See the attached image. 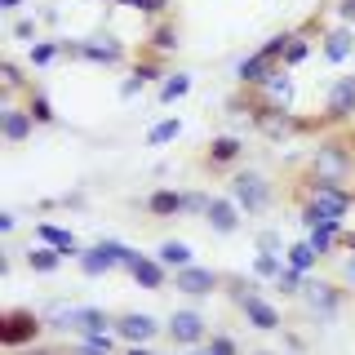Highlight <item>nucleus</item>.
<instances>
[{"mask_svg": "<svg viewBox=\"0 0 355 355\" xmlns=\"http://www.w3.org/2000/svg\"><path fill=\"white\" fill-rule=\"evenodd\" d=\"M302 173L311 178H333V182H355V138L347 129H324L320 142L306 151Z\"/></svg>", "mask_w": 355, "mask_h": 355, "instance_id": "nucleus-1", "label": "nucleus"}, {"mask_svg": "<svg viewBox=\"0 0 355 355\" xmlns=\"http://www.w3.org/2000/svg\"><path fill=\"white\" fill-rule=\"evenodd\" d=\"M222 293L236 302V311L244 315V324H249V329H258V333H284V311L262 293L253 275H227Z\"/></svg>", "mask_w": 355, "mask_h": 355, "instance_id": "nucleus-2", "label": "nucleus"}, {"mask_svg": "<svg viewBox=\"0 0 355 355\" xmlns=\"http://www.w3.org/2000/svg\"><path fill=\"white\" fill-rule=\"evenodd\" d=\"M249 129L258 133V138L275 142V147H284V142L293 138H306V133H324L320 129V116H297V111H284V107H266L258 98L249 94Z\"/></svg>", "mask_w": 355, "mask_h": 355, "instance_id": "nucleus-3", "label": "nucleus"}, {"mask_svg": "<svg viewBox=\"0 0 355 355\" xmlns=\"http://www.w3.org/2000/svg\"><path fill=\"white\" fill-rule=\"evenodd\" d=\"M227 196L244 209V218H262L266 209L275 205V196H280V191H275V182L262 169H236V173H231V182H227Z\"/></svg>", "mask_w": 355, "mask_h": 355, "instance_id": "nucleus-4", "label": "nucleus"}, {"mask_svg": "<svg viewBox=\"0 0 355 355\" xmlns=\"http://www.w3.org/2000/svg\"><path fill=\"white\" fill-rule=\"evenodd\" d=\"M62 62H89V67H125L129 44L120 36H85V40H62Z\"/></svg>", "mask_w": 355, "mask_h": 355, "instance_id": "nucleus-5", "label": "nucleus"}, {"mask_svg": "<svg viewBox=\"0 0 355 355\" xmlns=\"http://www.w3.org/2000/svg\"><path fill=\"white\" fill-rule=\"evenodd\" d=\"M44 311H31V306H5L0 311V347L5 351H22L31 342L44 338Z\"/></svg>", "mask_w": 355, "mask_h": 355, "instance_id": "nucleus-6", "label": "nucleus"}, {"mask_svg": "<svg viewBox=\"0 0 355 355\" xmlns=\"http://www.w3.org/2000/svg\"><path fill=\"white\" fill-rule=\"evenodd\" d=\"M311 315L320 320V324H333V320L347 311V302H351V288L342 284V280H320V275H311L306 280V288H302V297H297Z\"/></svg>", "mask_w": 355, "mask_h": 355, "instance_id": "nucleus-7", "label": "nucleus"}, {"mask_svg": "<svg viewBox=\"0 0 355 355\" xmlns=\"http://www.w3.org/2000/svg\"><path fill=\"white\" fill-rule=\"evenodd\" d=\"M133 253L125 240H111L103 236L98 244H85V253L76 258V266H80V275H89V280H98V275H111V271H125V266L133 262Z\"/></svg>", "mask_w": 355, "mask_h": 355, "instance_id": "nucleus-8", "label": "nucleus"}, {"mask_svg": "<svg viewBox=\"0 0 355 355\" xmlns=\"http://www.w3.org/2000/svg\"><path fill=\"white\" fill-rule=\"evenodd\" d=\"M164 333H169L173 351H182V347H205L209 333H214V324H209V315L200 306H178L173 315L164 320Z\"/></svg>", "mask_w": 355, "mask_h": 355, "instance_id": "nucleus-9", "label": "nucleus"}, {"mask_svg": "<svg viewBox=\"0 0 355 355\" xmlns=\"http://www.w3.org/2000/svg\"><path fill=\"white\" fill-rule=\"evenodd\" d=\"M355 125V76H338L320 107V129H347Z\"/></svg>", "mask_w": 355, "mask_h": 355, "instance_id": "nucleus-10", "label": "nucleus"}, {"mask_svg": "<svg viewBox=\"0 0 355 355\" xmlns=\"http://www.w3.org/2000/svg\"><path fill=\"white\" fill-rule=\"evenodd\" d=\"M222 284H227V271H214V266H200V262L173 271V288L182 297H214L222 293Z\"/></svg>", "mask_w": 355, "mask_h": 355, "instance_id": "nucleus-11", "label": "nucleus"}, {"mask_svg": "<svg viewBox=\"0 0 355 355\" xmlns=\"http://www.w3.org/2000/svg\"><path fill=\"white\" fill-rule=\"evenodd\" d=\"M244 138L240 133H218V138H209V147L205 155H200V164H205L209 173H236L240 169V160H244Z\"/></svg>", "mask_w": 355, "mask_h": 355, "instance_id": "nucleus-12", "label": "nucleus"}, {"mask_svg": "<svg viewBox=\"0 0 355 355\" xmlns=\"http://www.w3.org/2000/svg\"><path fill=\"white\" fill-rule=\"evenodd\" d=\"M111 329H116V338L125 342V347H138V342H155V338L164 333V324L151 315V311H120Z\"/></svg>", "mask_w": 355, "mask_h": 355, "instance_id": "nucleus-13", "label": "nucleus"}, {"mask_svg": "<svg viewBox=\"0 0 355 355\" xmlns=\"http://www.w3.org/2000/svg\"><path fill=\"white\" fill-rule=\"evenodd\" d=\"M129 280L138 288H147V293H164V288H173V271L164 266L155 253H133V262L125 266Z\"/></svg>", "mask_w": 355, "mask_h": 355, "instance_id": "nucleus-14", "label": "nucleus"}, {"mask_svg": "<svg viewBox=\"0 0 355 355\" xmlns=\"http://www.w3.org/2000/svg\"><path fill=\"white\" fill-rule=\"evenodd\" d=\"M36 116L27 111V103H5L0 107V138H5V147H22V142H31V133H36Z\"/></svg>", "mask_w": 355, "mask_h": 355, "instance_id": "nucleus-15", "label": "nucleus"}, {"mask_svg": "<svg viewBox=\"0 0 355 355\" xmlns=\"http://www.w3.org/2000/svg\"><path fill=\"white\" fill-rule=\"evenodd\" d=\"M164 76H169V67H164L160 58H147V53H142V58L133 62V71L125 76V80H120V89H116V94H120V98H125V103H129V98L147 94L151 85H160Z\"/></svg>", "mask_w": 355, "mask_h": 355, "instance_id": "nucleus-16", "label": "nucleus"}, {"mask_svg": "<svg viewBox=\"0 0 355 355\" xmlns=\"http://www.w3.org/2000/svg\"><path fill=\"white\" fill-rule=\"evenodd\" d=\"M320 58H324L329 67H342L355 58V27H347V22H333V27L320 31Z\"/></svg>", "mask_w": 355, "mask_h": 355, "instance_id": "nucleus-17", "label": "nucleus"}, {"mask_svg": "<svg viewBox=\"0 0 355 355\" xmlns=\"http://www.w3.org/2000/svg\"><path fill=\"white\" fill-rule=\"evenodd\" d=\"M142 209H147V218H155V222L187 218V191H178V187H155V191L142 196Z\"/></svg>", "mask_w": 355, "mask_h": 355, "instance_id": "nucleus-18", "label": "nucleus"}, {"mask_svg": "<svg viewBox=\"0 0 355 355\" xmlns=\"http://www.w3.org/2000/svg\"><path fill=\"white\" fill-rule=\"evenodd\" d=\"M205 227L214 231V236H236L244 227V209L231 196H214L209 200V214H205Z\"/></svg>", "mask_w": 355, "mask_h": 355, "instance_id": "nucleus-19", "label": "nucleus"}, {"mask_svg": "<svg viewBox=\"0 0 355 355\" xmlns=\"http://www.w3.org/2000/svg\"><path fill=\"white\" fill-rule=\"evenodd\" d=\"M178 44H182V31H178V22H173V18H160V22H151L147 40H142V53H147V58L169 62L173 53H178Z\"/></svg>", "mask_w": 355, "mask_h": 355, "instance_id": "nucleus-20", "label": "nucleus"}, {"mask_svg": "<svg viewBox=\"0 0 355 355\" xmlns=\"http://www.w3.org/2000/svg\"><path fill=\"white\" fill-rule=\"evenodd\" d=\"M253 98H258V103H266V107H284V111H293V71H288V67H280V71L271 76V80H266L262 89H249Z\"/></svg>", "mask_w": 355, "mask_h": 355, "instance_id": "nucleus-21", "label": "nucleus"}, {"mask_svg": "<svg viewBox=\"0 0 355 355\" xmlns=\"http://www.w3.org/2000/svg\"><path fill=\"white\" fill-rule=\"evenodd\" d=\"M36 244H53V249H62L67 253V262H76L85 253V244H80V236L76 231H67V227H58V222H36V236H31Z\"/></svg>", "mask_w": 355, "mask_h": 355, "instance_id": "nucleus-22", "label": "nucleus"}, {"mask_svg": "<svg viewBox=\"0 0 355 355\" xmlns=\"http://www.w3.org/2000/svg\"><path fill=\"white\" fill-rule=\"evenodd\" d=\"M62 262H67L62 249H53V244H36V240H31V249L22 253V266H27L31 275H53V271H62Z\"/></svg>", "mask_w": 355, "mask_h": 355, "instance_id": "nucleus-23", "label": "nucleus"}, {"mask_svg": "<svg viewBox=\"0 0 355 355\" xmlns=\"http://www.w3.org/2000/svg\"><path fill=\"white\" fill-rule=\"evenodd\" d=\"M0 85H5V89H0V107H5V103H18V98L31 89V80L22 76V62L18 58H0Z\"/></svg>", "mask_w": 355, "mask_h": 355, "instance_id": "nucleus-24", "label": "nucleus"}, {"mask_svg": "<svg viewBox=\"0 0 355 355\" xmlns=\"http://www.w3.org/2000/svg\"><path fill=\"white\" fill-rule=\"evenodd\" d=\"M191 85H196V76H191V71H169L160 85H155V98H160L164 107H173V103H182V98L191 94Z\"/></svg>", "mask_w": 355, "mask_h": 355, "instance_id": "nucleus-25", "label": "nucleus"}, {"mask_svg": "<svg viewBox=\"0 0 355 355\" xmlns=\"http://www.w3.org/2000/svg\"><path fill=\"white\" fill-rule=\"evenodd\" d=\"M22 103H27V111L36 116V125H40V129H53V125H58V111H53V103H49V94H44V89L31 85L27 94H22Z\"/></svg>", "mask_w": 355, "mask_h": 355, "instance_id": "nucleus-26", "label": "nucleus"}, {"mask_svg": "<svg viewBox=\"0 0 355 355\" xmlns=\"http://www.w3.org/2000/svg\"><path fill=\"white\" fill-rule=\"evenodd\" d=\"M284 253H253V262H249V275L258 284H275L280 280V271H284Z\"/></svg>", "mask_w": 355, "mask_h": 355, "instance_id": "nucleus-27", "label": "nucleus"}, {"mask_svg": "<svg viewBox=\"0 0 355 355\" xmlns=\"http://www.w3.org/2000/svg\"><path fill=\"white\" fill-rule=\"evenodd\" d=\"M284 262H288V266H297V271H306V275H315V271H320V262H324V258H320V253L311 249V240L302 236V240H293V244L284 249Z\"/></svg>", "mask_w": 355, "mask_h": 355, "instance_id": "nucleus-28", "label": "nucleus"}, {"mask_svg": "<svg viewBox=\"0 0 355 355\" xmlns=\"http://www.w3.org/2000/svg\"><path fill=\"white\" fill-rule=\"evenodd\" d=\"M27 62H31V71H44V67H53V62H62V40H36V44H27Z\"/></svg>", "mask_w": 355, "mask_h": 355, "instance_id": "nucleus-29", "label": "nucleus"}, {"mask_svg": "<svg viewBox=\"0 0 355 355\" xmlns=\"http://www.w3.org/2000/svg\"><path fill=\"white\" fill-rule=\"evenodd\" d=\"M155 258H160L169 271H178V266H191L196 262V249L187 240H160V249H155Z\"/></svg>", "mask_w": 355, "mask_h": 355, "instance_id": "nucleus-30", "label": "nucleus"}, {"mask_svg": "<svg viewBox=\"0 0 355 355\" xmlns=\"http://www.w3.org/2000/svg\"><path fill=\"white\" fill-rule=\"evenodd\" d=\"M182 138V116H164V120H155V125L147 129V147H169V142Z\"/></svg>", "mask_w": 355, "mask_h": 355, "instance_id": "nucleus-31", "label": "nucleus"}, {"mask_svg": "<svg viewBox=\"0 0 355 355\" xmlns=\"http://www.w3.org/2000/svg\"><path fill=\"white\" fill-rule=\"evenodd\" d=\"M76 347L103 351V355H120V351H125V342L116 338V329H98V333H85V338H76Z\"/></svg>", "mask_w": 355, "mask_h": 355, "instance_id": "nucleus-32", "label": "nucleus"}, {"mask_svg": "<svg viewBox=\"0 0 355 355\" xmlns=\"http://www.w3.org/2000/svg\"><path fill=\"white\" fill-rule=\"evenodd\" d=\"M120 9H133V14H142L147 22H160V18H169V9H173V0H116Z\"/></svg>", "mask_w": 355, "mask_h": 355, "instance_id": "nucleus-33", "label": "nucleus"}, {"mask_svg": "<svg viewBox=\"0 0 355 355\" xmlns=\"http://www.w3.org/2000/svg\"><path fill=\"white\" fill-rule=\"evenodd\" d=\"M306 280H311L306 271H297V266H284V271H280V280H275L271 288H275V293H284V297H302Z\"/></svg>", "mask_w": 355, "mask_h": 355, "instance_id": "nucleus-34", "label": "nucleus"}, {"mask_svg": "<svg viewBox=\"0 0 355 355\" xmlns=\"http://www.w3.org/2000/svg\"><path fill=\"white\" fill-rule=\"evenodd\" d=\"M209 355H244V347H240V338L236 333H209Z\"/></svg>", "mask_w": 355, "mask_h": 355, "instance_id": "nucleus-35", "label": "nucleus"}, {"mask_svg": "<svg viewBox=\"0 0 355 355\" xmlns=\"http://www.w3.org/2000/svg\"><path fill=\"white\" fill-rule=\"evenodd\" d=\"M253 249H258V253H284L288 244H284V236L275 227H262L258 236H253Z\"/></svg>", "mask_w": 355, "mask_h": 355, "instance_id": "nucleus-36", "label": "nucleus"}, {"mask_svg": "<svg viewBox=\"0 0 355 355\" xmlns=\"http://www.w3.org/2000/svg\"><path fill=\"white\" fill-rule=\"evenodd\" d=\"M14 40L36 44L40 40V18H14Z\"/></svg>", "mask_w": 355, "mask_h": 355, "instance_id": "nucleus-37", "label": "nucleus"}, {"mask_svg": "<svg viewBox=\"0 0 355 355\" xmlns=\"http://www.w3.org/2000/svg\"><path fill=\"white\" fill-rule=\"evenodd\" d=\"M209 191H187V218H200L205 222V214H209Z\"/></svg>", "mask_w": 355, "mask_h": 355, "instance_id": "nucleus-38", "label": "nucleus"}, {"mask_svg": "<svg viewBox=\"0 0 355 355\" xmlns=\"http://www.w3.org/2000/svg\"><path fill=\"white\" fill-rule=\"evenodd\" d=\"M329 14L338 18V22H347V27H355V0H333Z\"/></svg>", "mask_w": 355, "mask_h": 355, "instance_id": "nucleus-39", "label": "nucleus"}, {"mask_svg": "<svg viewBox=\"0 0 355 355\" xmlns=\"http://www.w3.org/2000/svg\"><path fill=\"white\" fill-rule=\"evenodd\" d=\"M338 280L355 288V253H342V262H338Z\"/></svg>", "mask_w": 355, "mask_h": 355, "instance_id": "nucleus-40", "label": "nucleus"}, {"mask_svg": "<svg viewBox=\"0 0 355 355\" xmlns=\"http://www.w3.org/2000/svg\"><path fill=\"white\" fill-rule=\"evenodd\" d=\"M14 355H67V351L49 347V342H31V347H22V351H14Z\"/></svg>", "mask_w": 355, "mask_h": 355, "instance_id": "nucleus-41", "label": "nucleus"}, {"mask_svg": "<svg viewBox=\"0 0 355 355\" xmlns=\"http://www.w3.org/2000/svg\"><path fill=\"white\" fill-rule=\"evenodd\" d=\"M14 227H18V218L5 209V214H0V236H14Z\"/></svg>", "mask_w": 355, "mask_h": 355, "instance_id": "nucleus-42", "label": "nucleus"}, {"mask_svg": "<svg viewBox=\"0 0 355 355\" xmlns=\"http://www.w3.org/2000/svg\"><path fill=\"white\" fill-rule=\"evenodd\" d=\"M120 355H155V351H151V342H138V347H125Z\"/></svg>", "mask_w": 355, "mask_h": 355, "instance_id": "nucleus-43", "label": "nucleus"}, {"mask_svg": "<svg viewBox=\"0 0 355 355\" xmlns=\"http://www.w3.org/2000/svg\"><path fill=\"white\" fill-rule=\"evenodd\" d=\"M22 5H27V0H0V14H18Z\"/></svg>", "mask_w": 355, "mask_h": 355, "instance_id": "nucleus-44", "label": "nucleus"}, {"mask_svg": "<svg viewBox=\"0 0 355 355\" xmlns=\"http://www.w3.org/2000/svg\"><path fill=\"white\" fill-rule=\"evenodd\" d=\"M173 355H209V347H182V351H173Z\"/></svg>", "mask_w": 355, "mask_h": 355, "instance_id": "nucleus-45", "label": "nucleus"}, {"mask_svg": "<svg viewBox=\"0 0 355 355\" xmlns=\"http://www.w3.org/2000/svg\"><path fill=\"white\" fill-rule=\"evenodd\" d=\"M67 355H103V351H85V347H76V342H71V351H67Z\"/></svg>", "mask_w": 355, "mask_h": 355, "instance_id": "nucleus-46", "label": "nucleus"}, {"mask_svg": "<svg viewBox=\"0 0 355 355\" xmlns=\"http://www.w3.org/2000/svg\"><path fill=\"white\" fill-rule=\"evenodd\" d=\"M249 355H284V351H249Z\"/></svg>", "mask_w": 355, "mask_h": 355, "instance_id": "nucleus-47", "label": "nucleus"}, {"mask_svg": "<svg viewBox=\"0 0 355 355\" xmlns=\"http://www.w3.org/2000/svg\"><path fill=\"white\" fill-rule=\"evenodd\" d=\"M98 5H116V0H98Z\"/></svg>", "mask_w": 355, "mask_h": 355, "instance_id": "nucleus-48", "label": "nucleus"}, {"mask_svg": "<svg viewBox=\"0 0 355 355\" xmlns=\"http://www.w3.org/2000/svg\"><path fill=\"white\" fill-rule=\"evenodd\" d=\"M284 355H302V351H284Z\"/></svg>", "mask_w": 355, "mask_h": 355, "instance_id": "nucleus-49", "label": "nucleus"}]
</instances>
